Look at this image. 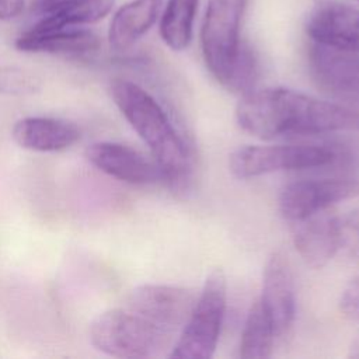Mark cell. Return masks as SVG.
Masks as SVG:
<instances>
[{
    "label": "cell",
    "instance_id": "obj_21",
    "mask_svg": "<svg viewBox=\"0 0 359 359\" xmlns=\"http://www.w3.org/2000/svg\"><path fill=\"white\" fill-rule=\"evenodd\" d=\"M38 87L36 79L20 69H0V93L3 94H27Z\"/></svg>",
    "mask_w": 359,
    "mask_h": 359
},
{
    "label": "cell",
    "instance_id": "obj_11",
    "mask_svg": "<svg viewBox=\"0 0 359 359\" xmlns=\"http://www.w3.org/2000/svg\"><path fill=\"white\" fill-rule=\"evenodd\" d=\"M275 337H283L296 317V294L292 268L280 251H273L264 266L258 299Z\"/></svg>",
    "mask_w": 359,
    "mask_h": 359
},
{
    "label": "cell",
    "instance_id": "obj_2",
    "mask_svg": "<svg viewBox=\"0 0 359 359\" xmlns=\"http://www.w3.org/2000/svg\"><path fill=\"white\" fill-rule=\"evenodd\" d=\"M111 97L153 154L163 181L185 194L192 181L194 154L189 142L177 130L164 108L139 84L118 79L111 83Z\"/></svg>",
    "mask_w": 359,
    "mask_h": 359
},
{
    "label": "cell",
    "instance_id": "obj_14",
    "mask_svg": "<svg viewBox=\"0 0 359 359\" xmlns=\"http://www.w3.org/2000/svg\"><path fill=\"white\" fill-rule=\"evenodd\" d=\"M14 142L32 151H60L80 139V129L70 121L49 116H27L15 122Z\"/></svg>",
    "mask_w": 359,
    "mask_h": 359
},
{
    "label": "cell",
    "instance_id": "obj_1",
    "mask_svg": "<svg viewBox=\"0 0 359 359\" xmlns=\"http://www.w3.org/2000/svg\"><path fill=\"white\" fill-rule=\"evenodd\" d=\"M238 126L262 140L283 136L359 132V109L286 88L265 87L241 95Z\"/></svg>",
    "mask_w": 359,
    "mask_h": 359
},
{
    "label": "cell",
    "instance_id": "obj_24",
    "mask_svg": "<svg viewBox=\"0 0 359 359\" xmlns=\"http://www.w3.org/2000/svg\"><path fill=\"white\" fill-rule=\"evenodd\" d=\"M73 1H77V0H35V4H34V8L35 11L41 13V14H49L66 4H70Z\"/></svg>",
    "mask_w": 359,
    "mask_h": 359
},
{
    "label": "cell",
    "instance_id": "obj_7",
    "mask_svg": "<svg viewBox=\"0 0 359 359\" xmlns=\"http://www.w3.org/2000/svg\"><path fill=\"white\" fill-rule=\"evenodd\" d=\"M309 67L316 86L334 102L359 109V52L311 42Z\"/></svg>",
    "mask_w": 359,
    "mask_h": 359
},
{
    "label": "cell",
    "instance_id": "obj_20",
    "mask_svg": "<svg viewBox=\"0 0 359 359\" xmlns=\"http://www.w3.org/2000/svg\"><path fill=\"white\" fill-rule=\"evenodd\" d=\"M339 250L349 257L359 259V208L348 215L338 217Z\"/></svg>",
    "mask_w": 359,
    "mask_h": 359
},
{
    "label": "cell",
    "instance_id": "obj_3",
    "mask_svg": "<svg viewBox=\"0 0 359 359\" xmlns=\"http://www.w3.org/2000/svg\"><path fill=\"white\" fill-rule=\"evenodd\" d=\"M171 335L128 309L107 310L90 325L93 346L108 356L123 359L160 356L170 346Z\"/></svg>",
    "mask_w": 359,
    "mask_h": 359
},
{
    "label": "cell",
    "instance_id": "obj_5",
    "mask_svg": "<svg viewBox=\"0 0 359 359\" xmlns=\"http://www.w3.org/2000/svg\"><path fill=\"white\" fill-rule=\"evenodd\" d=\"M341 151L328 144H250L231 151L229 171L238 180L279 171L320 168L335 164Z\"/></svg>",
    "mask_w": 359,
    "mask_h": 359
},
{
    "label": "cell",
    "instance_id": "obj_8",
    "mask_svg": "<svg viewBox=\"0 0 359 359\" xmlns=\"http://www.w3.org/2000/svg\"><path fill=\"white\" fill-rule=\"evenodd\" d=\"M358 195L359 181L355 178L299 180L283 187L278 198V208L283 219L294 223Z\"/></svg>",
    "mask_w": 359,
    "mask_h": 359
},
{
    "label": "cell",
    "instance_id": "obj_4",
    "mask_svg": "<svg viewBox=\"0 0 359 359\" xmlns=\"http://www.w3.org/2000/svg\"><path fill=\"white\" fill-rule=\"evenodd\" d=\"M227 304V279L222 268L206 276L202 290L168 358L210 359L215 355Z\"/></svg>",
    "mask_w": 359,
    "mask_h": 359
},
{
    "label": "cell",
    "instance_id": "obj_18",
    "mask_svg": "<svg viewBox=\"0 0 359 359\" xmlns=\"http://www.w3.org/2000/svg\"><path fill=\"white\" fill-rule=\"evenodd\" d=\"M199 0H167L160 17V36L175 52L189 46Z\"/></svg>",
    "mask_w": 359,
    "mask_h": 359
},
{
    "label": "cell",
    "instance_id": "obj_12",
    "mask_svg": "<svg viewBox=\"0 0 359 359\" xmlns=\"http://www.w3.org/2000/svg\"><path fill=\"white\" fill-rule=\"evenodd\" d=\"M86 157L97 170L128 184L146 185L163 180V174L154 160L121 143H93L86 149Z\"/></svg>",
    "mask_w": 359,
    "mask_h": 359
},
{
    "label": "cell",
    "instance_id": "obj_15",
    "mask_svg": "<svg viewBox=\"0 0 359 359\" xmlns=\"http://www.w3.org/2000/svg\"><path fill=\"white\" fill-rule=\"evenodd\" d=\"M15 48L29 53H52L80 56L95 52L100 45V36L81 28H62L48 32H24L15 39Z\"/></svg>",
    "mask_w": 359,
    "mask_h": 359
},
{
    "label": "cell",
    "instance_id": "obj_26",
    "mask_svg": "<svg viewBox=\"0 0 359 359\" xmlns=\"http://www.w3.org/2000/svg\"><path fill=\"white\" fill-rule=\"evenodd\" d=\"M358 1H359V0H358Z\"/></svg>",
    "mask_w": 359,
    "mask_h": 359
},
{
    "label": "cell",
    "instance_id": "obj_23",
    "mask_svg": "<svg viewBox=\"0 0 359 359\" xmlns=\"http://www.w3.org/2000/svg\"><path fill=\"white\" fill-rule=\"evenodd\" d=\"M25 7V0H0V21L18 17Z\"/></svg>",
    "mask_w": 359,
    "mask_h": 359
},
{
    "label": "cell",
    "instance_id": "obj_22",
    "mask_svg": "<svg viewBox=\"0 0 359 359\" xmlns=\"http://www.w3.org/2000/svg\"><path fill=\"white\" fill-rule=\"evenodd\" d=\"M338 307L345 318L351 321H359V275L351 279L344 287Z\"/></svg>",
    "mask_w": 359,
    "mask_h": 359
},
{
    "label": "cell",
    "instance_id": "obj_6",
    "mask_svg": "<svg viewBox=\"0 0 359 359\" xmlns=\"http://www.w3.org/2000/svg\"><path fill=\"white\" fill-rule=\"evenodd\" d=\"M248 0H208L201 48L206 67L226 88L237 63L243 42L240 29Z\"/></svg>",
    "mask_w": 359,
    "mask_h": 359
},
{
    "label": "cell",
    "instance_id": "obj_19",
    "mask_svg": "<svg viewBox=\"0 0 359 359\" xmlns=\"http://www.w3.org/2000/svg\"><path fill=\"white\" fill-rule=\"evenodd\" d=\"M275 334L258 300L247 314L240 341V358L265 359L272 356Z\"/></svg>",
    "mask_w": 359,
    "mask_h": 359
},
{
    "label": "cell",
    "instance_id": "obj_16",
    "mask_svg": "<svg viewBox=\"0 0 359 359\" xmlns=\"http://www.w3.org/2000/svg\"><path fill=\"white\" fill-rule=\"evenodd\" d=\"M163 0H130L112 15L108 28V42L115 50L132 48L157 21Z\"/></svg>",
    "mask_w": 359,
    "mask_h": 359
},
{
    "label": "cell",
    "instance_id": "obj_25",
    "mask_svg": "<svg viewBox=\"0 0 359 359\" xmlns=\"http://www.w3.org/2000/svg\"><path fill=\"white\" fill-rule=\"evenodd\" d=\"M346 356L349 359H359V330L352 337V341H351V344L348 346Z\"/></svg>",
    "mask_w": 359,
    "mask_h": 359
},
{
    "label": "cell",
    "instance_id": "obj_10",
    "mask_svg": "<svg viewBox=\"0 0 359 359\" xmlns=\"http://www.w3.org/2000/svg\"><path fill=\"white\" fill-rule=\"evenodd\" d=\"M304 29L311 42L359 52V8L339 0H316L310 7Z\"/></svg>",
    "mask_w": 359,
    "mask_h": 359
},
{
    "label": "cell",
    "instance_id": "obj_9",
    "mask_svg": "<svg viewBox=\"0 0 359 359\" xmlns=\"http://www.w3.org/2000/svg\"><path fill=\"white\" fill-rule=\"evenodd\" d=\"M196 297L198 296L187 287L144 283L136 286L129 293L126 307L158 328L172 334L185 325Z\"/></svg>",
    "mask_w": 359,
    "mask_h": 359
},
{
    "label": "cell",
    "instance_id": "obj_13",
    "mask_svg": "<svg viewBox=\"0 0 359 359\" xmlns=\"http://www.w3.org/2000/svg\"><path fill=\"white\" fill-rule=\"evenodd\" d=\"M293 245L307 266L324 268L339 251L338 216L324 210L294 222Z\"/></svg>",
    "mask_w": 359,
    "mask_h": 359
},
{
    "label": "cell",
    "instance_id": "obj_17",
    "mask_svg": "<svg viewBox=\"0 0 359 359\" xmlns=\"http://www.w3.org/2000/svg\"><path fill=\"white\" fill-rule=\"evenodd\" d=\"M115 0H77L49 14H45L29 32H48L76 25L94 24L105 18L114 8Z\"/></svg>",
    "mask_w": 359,
    "mask_h": 359
}]
</instances>
